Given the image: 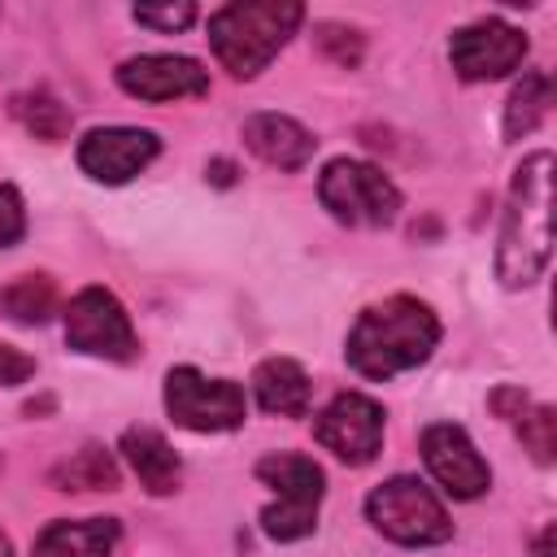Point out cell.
<instances>
[{
  "label": "cell",
  "mask_w": 557,
  "mask_h": 557,
  "mask_svg": "<svg viewBox=\"0 0 557 557\" xmlns=\"http://www.w3.org/2000/svg\"><path fill=\"white\" fill-rule=\"evenodd\" d=\"M553 252V152H531L509 183L500 239H496V278L518 292L531 287Z\"/></svg>",
  "instance_id": "cell-1"
},
{
  "label": "cell",
  "mask_w": 557,
  "mask_h": 557,
  "mask_svg": "<svg viewBox=\"0 0 557 557\" xmlns=\"http://www.w3.org/2000/svg\"><path fill=\"white\" fill-rule=\"evenodd\" d=\"M440 335H444V326L426 300L387 296L357 313V322L348 326V339H344V357L366 379H392L400 370L422 366L435 352Z\"/></svg>",
  "instance_id": "cell-2"
},
{
  "label": "cell",
  "mask_w": 557,
  "mask_h": 557,
  "mask_svg": "<svg viewBox=\"0 0 557 557\" xmlns=\"http://www.w3.org/2000/svg\"><path fill=\"white\" fill-rule=\"evenodd\" d=\"M305 9L296 0H235L209 13V48L235 78H257L296 35Z\"/></svg>",
  "instance_id": "cell-3"
},
{
  "label": "cell",
  "mask_w": 557,
  "mask_h": 557,
  "mask_svg": "<svg viewBox=\"0 0 557 557\" xmlns=\"http://www.w3.org/2000/svg\"><path fill=\"white\" fill-rule=\"evenodd\" d=\"M257 479L274 487V500L261 509V531L278 544L305 540L318 531V505L326 492V474L305 453H265L257 461Z\"/></svg>",
  "instance_id": "cell-4"
},
{
  "label": "cell",
  "mask_w": 557,
  "mask_h": 557,
  "mask_svg": "<svg viewBox=\"0 0 557 557\" xmlns=\"http://www.w3.org/2000/svg\"><path fill=\"white\" fill-rule=\"evenodd\" d=\"M366 518L379 535H387L392 544H405V548H431V544L453 540V522H448L440 496L413 474H396V479L379 483L366 500Z\"/></svg>",
  "instance_id": "cell-5"
},
{
  "label": "cell",
  "mask_w": 557,
  "mask_h": 557,
  "mask_svg": "<svg viewBox=\"0 0 557 557\" xmlns=\"http://www.w3.org/2000/svg\"><path fill=\"white\" fill-rule=\"evenodd\" d=\"M322 209L344 226H387L400 213V187L370 161L335 157L318 174Z\"/></svg>",
  "instance_id": "cell-6"
},
{
  "label": "cell",
  "mask_w": 557,
  "mask_h": 557,
  "mask_svg": "<svg viewBox=\"0 0 557 557\" xmlns=\"http://www.w3.org/2000/svg\"><path fill=\"white\" fill-rule=\"evenodd\" d=\"M165 413L183 431H235L248 418L244 387L231 379H209L196 366H174L165 374Z\"/></svg>",
  "instance_id": "cell-7"
},
{
  "label": "cell",
  "mask_w": 557,
  "mask_h": 557,
  "mask_svg": "<svg viewBox=\"0 0 557 557\" xmlns=\"http://www.w3.org/2000/svg\"><path fill=\"white\" fill-rule=\"evenodd\" d=\"M65 344L74 352L104 357V361H135L139 357L131 313L122 309V300L109 287H83L65 305Z\"/></svg>",
  "instance_id": "cell-8"
},
{
  "label": "cell",
  "mask_w": 557,
  "mask_h": 557,
  "mask_svg": "<svg viewBox=\"0 0 557 557\" xmlns=\"http://www.w3.org/2000/svg\"><path fill=\"white\" fill-rule=\"evenodd\" d=\"M313 440L344 466H370L383 448V405L361 392H339L313 422Z\"/></svg>",
  "instance_id": "cell-9"
},
{
  "label": "cell",
  "mask_w": 557,
  "mask_h": 557,
  "mask_svg": "<svg viewBox=\"0 0 557 557\" xmlns=\"http://www.w3.org/2000/svg\"><path fill=\"white\" fill-rule=\"evenodd\" d=\"M527 57V35L500 17H479L448 39V61L466 83H492L505 78L522 65Z\"/></svg>",
  "instance_id": "cell-10"
},
{
  "label": "cell",
  "mask_w": 557,
  "mask_h": 557,
  "mask_svg": "<svg viewBox=\"0 0 557 557\" xmlns=\"http://www.w3.org/2000/svg\"><path fill=\"white\" fill-rule=\"evenodd\" d=\"M161 152V139L152 131L139 126H96L78 139V170L91 183H131L135 174H144Z\"/></svg>",
  "instance_id": "cell-11"
},
{
  "label": "cell",
  "mask_w": 557,
  "mask_h": 557,
  "mask_svg": "<svg viewBox=\"0 0 557 557\" xmlns=\"http://www.w3.org/2000/svg\"><path fill=\"white\" fill-rule=\"evenodd\" d=\"M422 461H426L431 479L457 500H479L492 487L487 461L479 457L474 440L457 422H431L422 431Z\"/></svg>",
  "instance_id": "cell-12"
},
{
  "label": "cell",
  "mask_w": 557,
  "mask_h": 557,
  "mask_svg": "<svg viewBox=\"0 0 557 557\" xmlns=\"http://www.w3.org/2000/svg\"><path fill=\"white\" fill-rule=\"evenodd\" d=\"M117 87L135 100H183V96H205L209 91V70L191 57H174V52H144V57H126L117 65Z\"/></svg>",
  "instance_id": "cell-13"
},
{
  "label": "cell",
  "mask_w": 557,
  "mask_h": 557,
  "mask_svg": "<svg viewBox=\"0 0 557 557\" xmlns=\"http://www.w3.org/2000/svg\"><path fill=\"white\" fill-rule=\"evenodd\" d=\"M244 144L252 157H261L274 170H305L318 139L287 113H252L244 122Z\"/></svg>",
  "instance_id": "cell-14"
},
{
  "label": "cell",
  "mask_w": 557,
  "mask_h": 557,
  "mask_svg": "<svg viewBox=\"0 0 557 557\" xmlns=\"http://www.w3.org/2000/svg\"><path fill=\"white\" fill-rule=\"evenodd\" d=\"M122 527L117 518H57L35 535V553L30 557H113Z\"/></svg>",
  "instance_id": "cell-15"
},
{
  "label": "cell",
  "mask_w": 557,
  "mask_h": 557,
  "mask_svg": "<svg viewBox=\"0 0 557 557\" xmlns=\"http://www.w3.org/2000/svg\"><path fill=\"white\" fill-rule=\"evenodd\" d=\"M122 457L131 461L135 479L152 492V496H170L178 492V479H183V461L178 453L170 448V440L152 426H131L122 431Z\"/></svg>",
  "instance_id": "cell-16"
},
{
  "label": "cell",
  "mask_w": 557,
  "mask_h": 557,
  "mask_svg": "<svg viewBox=\"0 0 557 557\" xmlns=\"http://www.w3.org/2000/svg\"><path fill=\"white\" fill-rule=\"evenodd\" d=\"M252 392H257V405H261L265 413L305 418V413H309L313 383H309V374H305L300 361H292V357H265V361L252 370Z\"/></svg>",
  "instance_id": "cell-17"
},
{
  "label": "cell",
  "mask_w": 557,
  "mask_h": 557,
  "mask_svg": "<svg viewBox=\"0 0 557 557\" xmlns=\"http://www.w3.org/2000/svg\"><path fill=\"white\" fill-rule=\"evenodd\" d=\"M48 483L57 492H113L122 483V470H117V461H113L109 448L87 444V448L70 453L61 466H52Z\"/></svg>",
  "instance_id": "cell-18"
},
{
  "label": "cell",
  "mask_w": 557,
  "mask_h": 557,
  "mask_svg": "<svg viewBox=\"0 0 557 557\" xmlns=\"http://www.w3.org/2000/svg\"><path fill=\"white\" fill-rule=\"evenodd\" d=\"M0 313L17 326H44L57 313V283L48 274H17L0 292Z\"/></svg>",
  "instance_id": "cell-19"
},
{
  "label": "cell",
  "mask_w": 557,
  "mask_h": 557,
  "mask_svg": "<svg viewBox=\"0 0 557 557\" xmlns=\"http://www.w3.org/2000/svg\"><path fill=\"white\" fill-rule=\"evenodd\" d=\"M548 104H553V83H548V74H540V70H527L522 74V83L509 91V100H505V139H522V135H531L540 122H544V113H548Z\"/></svg>",
  "instance_id": "cell-20"
},
{
  "label": "cell",
  "mask_w": 557,
  "mask_h": 557,
  "mask_svg": "<svg viewBox=\"0 0 557 557\" xmlns=\"http://www.w3.org/2000/svg\"><path fill=\"white\" fill-rule=\"evenodd\" d=\"M13 117L35 135V139H44V144H57V139H65L70 135V109L57 100V96H48V91H22V96H13Z\"/></svg>",
  "instance_id": "cell-21"
},
{
  "label": "cell",
  "mask_w": 557,
  "mask_h": 557,
  "mask_svg": "<svg viewBox=\"0 0 557 557\" xmlns=\"http://www.w3.org/2000/svg\"><path fill=\"white\" fill-rule=\"evenodd\" d=\"M518 435L527 444V453L540 461V466H553V453H557V413L548 405H531V409H518Z\"/></svg>",
  "instance_id": "cell-22"
},
{
  "label": "cell",
  "mask_w": 557,
  "mask_h": 557,
  "mask_svg": "<svg viewBox=\"0 0 557 557\" xmlns=\"http://www.w3.org/2000/svg\"><path fill=\"white\" fill-rule=\"evenodd\" d=\"M318 48H322L335 65H344V70H352V65L361 61V52H366L361 35L348 30V26H339V22H322V26H318Z\"/></svg>",
  "instance_id": "cell-23"
},
{
  "label": "cell",
  "mask_w": 557,
  "mask_h": 557,
  "mask_svg": "<svg viewBox=\"0 0 557 557\" xmlns=\"http://www.w3.org/2000/svg\"><path fill=\"white\" fill-rule=\"evenodd\" d=\"M131 17L152 30H187L196 22V4H135Z\"/></svg>",
  "instance_id": "cell-24"
},
{
  "label": "cell",
  "mask_w": 557,
  "mask_h": 557,
  "mask_svg": "<svg viewBox=\"0 0 557 557\" xmlns=\"http://www.w3.org/2000/svg\"><path fill=\"white\" fill-rule=\"evenodd\" d=\"M26 235V205L13 183H0V248H13Z\"/></svg>",
  "instance_id": "cell-25"
},
{
  "label": "cell",
  "mask_w": 557,
  "mask_h": 557,
  "mask_svg": "<svg viewBox=\"0 0 557 557\" xmlns=\"http://www.w3.org/2000/svg\"><path fill=\"white\" fill-rule=\"evenodd\" d=\"M35 374V357H26L13 344H0V387H17Z\"/></svg>",
  "instance_id": "cell-26"
},
{
  "label": "cell",
  "mask_w": 557,
  "mask_h": 557,
  "mask_svg": "<svg viewBox=\"0 0 557 557\" xmlns=\"http://www.w3.org/2000/svg\"><path fill=\"white\" fill-rule=\"evenodd\" d=\"M205 178H209V183H218V187H231V183H235V165L218 157V161H209V165H205Z\"/></svg>",
  "instance_id": "cell-27"
},
{
  "label": "cell",
  "mask_w": 557,
  "mask_h": 557,
  "mask_svg": "<svg viewBox=\"0 0 557 557\" xmlns=\"http://www.w3.org/2000/svg\"><path fill=\"white\" fill-rule=\"evenodd\" d=\"M531 557H557V531H553V522L535 535V544H531Z\"/></svg>",
  "instance_id": "cell-28"
},
{
  "label": "cell",
  "mask_w": 557,
  "mask_h": 557,
  "mask_svg": "<svg viewBox=\"0 0 557 557\" xmlns=\"http://www.w3.org/2000/svg\"><path fill=\"white\" fill-rule=\"evenodd\" d=\"M0 557H13V553H9V540H4V531H0Z\"/></svg>",
  "instance_id": "cell-29"
}]
</instances>
